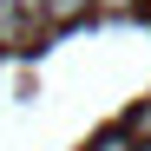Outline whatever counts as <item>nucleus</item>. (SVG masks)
Instances as JSON below:
<instances>
[{"label":"nucleus","mask_w":151,"mask_h":151,"mask_svg":"<svg viewBox=\"0 0 151 151\" xmlns=\"http://www.w3.org/2000/svg\"><path fill=\"white\" fill-rule=\"evenodd\" d=\"M40 27H33V13L20 7V0H0V46H27Z\"/></svg>","instance_id":"1"},{"label":"nucleus","mask_w":151,"mask_h":151,"mask_svg":"<svg viewBox=\"0 0 151 151\" xmlns=\"http://www.w3.org/2000/svg\"><path fill=\"white\" fill-rule=\"evenodd\" d=\"M92 0H46V27H66V20H79Z\"/></svg>","instance_id":"2"},{"label":"nucleus","mask_w":151,"mask_h":151,"mask_svg":"<svg viewBox=\"0 0 151 151\" xmlns=\"http://www.w3.org/2000/svg\"><path fill=\"white\" fill-rule=\"evenodd\" d=\"M125 138H138V145H145V138H151V105H138V112H132V118H125Z\"/></svg>","instance_id":"3"},{"label":"nucleus","mask_w":151,"mask_h":151,"mask_svg":"<svg viewBox=\"0 0 151 151\" xmlns=\"http://www.w3.org/2000/svg\"><path fill=\"white\" fill-rule=\"evenodd\" d=\"M92 151H138V138H125V132H105V138H99Z\"/></svg>","instance_id":"4"},{"label":"nucleus","mask_w":151,"mask_h":151,"mask_svg":"<svg viewBox=\"0 0 151 151\" xmlns=\"http://www.w3.org/2000/svg\"><path fill=\"white\" fill-rule=\"evenodd\" d=\"M92 7H99V13H132L138 0H92Z\"/></svg>","instance_id":"5"},{"label":"nucleus","mask_w":151,"mask_h":151,"mask_svg":"<svg viewBox=\"0 0 151 151\" xmlns=\"http://www.w3.org/2000/svg\"><path fill=\"white\" fill-rule=\"evenodd\" d=\"M138 151H151V138H145V145H138Z\"/></svg>","instance_id":"6"}]
</instances>
